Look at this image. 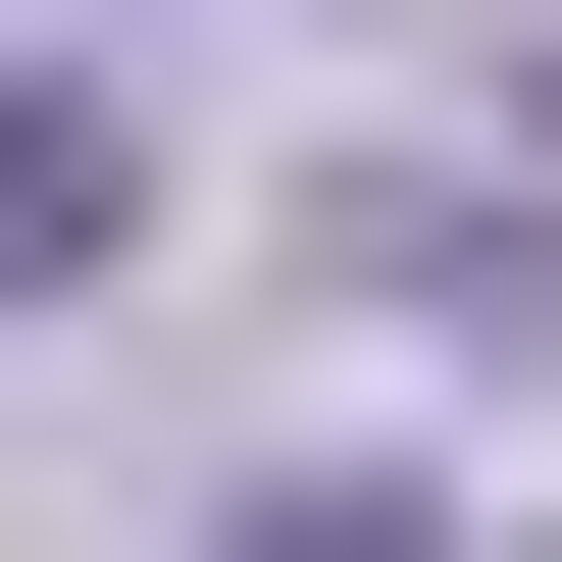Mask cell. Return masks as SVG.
I'll return each mask as SVG.
<instances>
[{"label": "cell", "instance_id": "6da1fadb", "mask_svg": "<svg viewBox=\"0 0 562 562\" xmlns=\"http://www.w3.org/2000/svg\"><path fill=\"white\" fill-rule=\"evenodd\" d=\"M154 256V103H52V52H0V307H103Z\"/></svg>", "mask_w": 562, "mask_h": 562}]
</instances>
